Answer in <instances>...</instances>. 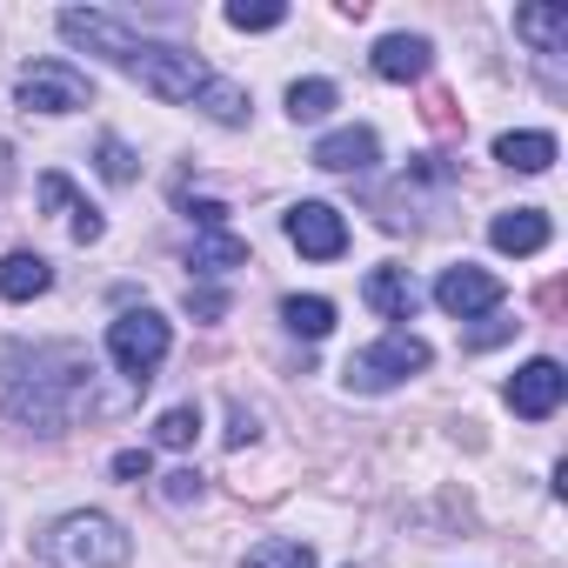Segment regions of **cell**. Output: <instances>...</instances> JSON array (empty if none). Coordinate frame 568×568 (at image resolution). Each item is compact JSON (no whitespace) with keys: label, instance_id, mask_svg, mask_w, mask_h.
<instances>
[{"label":"cell","instance_id":"4316f807","mask_svg":"<svg viewBox=\"0 0 568 568\" xmlns=\"http://www.w3.org/2000/svg\"><path fill=\"white\" fill-rule=\"evenodd\" d=\"M187 308H194V315H201V322H214V315H221V308H227V302H221V295H194V288H187Z\"/></svg>","mask_w":568,"mask_h":568},{"label":"cell","instance_id":"603a6c76","mask_svg":"<svg viewBox=\"0 0 568 568\" xmlns=\"http://www.w3.org/2000/svg\"><path fill=\"white\" fill-rule=\"evenodd\" d=\"M194 435H201V408H168V415L154 422V442H161V448H187Z\"/></svg>","mask_w":568,"mask_h":568},{"label":"cell","instance_id":"2e32d148","mask_svg":"<svg viewBox=\"0 0 568 568\" xmlns=\"http://www.w3.org/2000/svg\"><path fill=\"white\" fill-rule=\"evenodd\" d=\"M48 288H54V267L34 247H14L8 261H0V302H34Z\"/></svg>","mask_w":568,"mask_h":568},{"label":"cell","instance_id":"52a82bcc","mask_svg":"<svg viewBox=\"0 0 568 568\" xmlns=\"http://www.w3.org/2000/svg\"><path fill=\"white\" fill-rule=\"evenodd\" d=\"M501 274H488V267H442V281H435V302H442V315H455V322H475V315H495L501 308Z\"/></svg>","mask_w":568,"mask_h":568},{"label":"cell","instance_id":"484cf974","mask_svg":"<svg viewBox=\"0 0 568 568\" xmlns=\"http://www.w3.org/2000/svg\"><path fill=\"white\" fill-rule=\"evenodd\" d=\"M114 475H121V481H148V475H154V455H148V448H121V455H114Z\"/></svg>","mask_w":568,"mask_h":568},{"label":"cell","instance_id":"5b68a950","mask_svg":"<svg viewBox=\"0 0 568 568\" xmlns=\"http://www.w3.org/2000/svg\"><path fill=\"white\" fill-rule=\"evenodd\" d=\"M168 348H174V328H168V315H154V308H128L121 322H108V362H114L134 388H148V382L161 375Z\"/></svg>","mask_w":568,"mask_h":568},{"label":"cell","instance_id":"7c38bea8","mask_svg":"<svg viewBox=\"0 0 568 568\" xmlns=\"http://www.w3.org/2000/svg\"><path fill=\"white\" fill-rule=\"evenodd\" d=\"M41 201H48V207H54V214L68 221V234H74L81 247L108 234V221H101V207H94V201H88V194H81V187L68 181V174H41Z\"/></svg>","mask_w":568,"mask_h":568},{"label":"cell","instance_id":"277c9868","mask_svg":"<svg viewBox=\"0 0 568 568\" xmlns=\"http://www.w3.org/2000/svg\"><path fill=\"white\" fill-rule=\"evenodd\" d=\"M435 362V348L415 335V328H395V335H382L375 348H362V355H348V368H342V382L355 388V395H388V388H402L408 375H422Z\"/></svg>","mask_w":568,"mask_h":568},{"label":"cell","instance_id":"8fae6325","mask_svg":"<svg viewBox=\"0 0 568 568\" xmlns=\"http://www.w3.org/2000/svg\"><path fill=\"white\" fill-rule=\"evenodd\" d=\"M368 68H375L382 81L408 88V81H422V74L435 68V41H428V34H382L375 54H368Z\"/></svg>","mask_w":568,"mask_h":568},{"label":"cell","instance_id":"ffe728a7","mask_svg":"<svg viewBox=\"0 0 568 568\" xmlns=\"http://www.w3.org/2000/svg\"><path fill=\"white\" fill-rule=\"evenodd\" d=\"M241 568H315V548H308V541H288V535H274V541L247 548Z\"/></svg>","mask_w":568,"mask_h":568},{"label":"cell","instance_id":"d6986e66","mask_svg":"<svg viewBox=\"0 0 568 568\" xmlns=\"http://www.w3.org/2000/svg\"><path fill=\"white\" fill-rule=\"evenodd\" d=\"M281 322H288V335L322 342V335L335 328V302H322V295H288V302H281Z\"/></svg>","mask_w":568,"mask_h":568},{"label":"cell","instance_id":"d4e9b609","mask_svg":"<svg viewBox=\"0 0 568 568\" xmlns=\"http://www.w3.org/2000/svg\"><path fill=\"white\" fill-rule=\"evenodd\" d=\"M161 501H201V475L194 468H174V475H161Z\"/></svg>","mask_w":568,"mask_h":568},{"label":"cell","instance_id":"83f0119b","mask_svg":"<svg viewBox=\"0 0 568 568\" xmlns=\"http://www.w3.org/2000/svg\"><path fill=\"white\" fill-rule=\"evenodd\" d=\"M241 442H254V415L247 408H234V428H227V448H241Z\"/></svg>","mask_w":568,"mask_h":568},{"label":"cell","instance_id":"4fadbf2b","mask_svg":"<svg viewBox=\"0 0 568 568\" xmlns=\"http://www.w3.org/2000/svg\"><path fill=\"white\" fill-rule=\"evenodd\" d=\"M362 302H368L382 322H415V308H422V288L408 281V267H375V274L362 281Z\"/></svg>","mask_w":568,"mask_h":568},{"label":"cell","instance_id":"cb8c5ba5","mask_svg":"<svg viewBox=\"0 0 568 568\" xmlns=\"http://www.w3.org/2000/svg\"><path fill=\"white\" fill-rule=\"evenodd\" d=\"M94 154H101V174H108L114 187H128V181H134V148H128L121 134H101V148H94Z\"/></svg>","mask_w":568,"mask_h":568},{"label":"cell","instance_id":"9c48e42d","mask_svg":"<svg viewBox=\"0 0 568 568\" xmlns=\"http://www.w3.org/2000/svg\"><path fill=\"white\" fill-rule=\"evenodd\" d=\"M561 395H568V375H561V362H548V355L521 362L515 382H508V408H515L521 422H548V415L561 408Z\"/></svg>","mask_w":568,"mask_h":568},{"label":"cell","instance_id":"8992f818","mask_svg":"<svg viewBox=\"0 0 568 568\" xmlns=\"http://www.w3.org/2000/svg\"><path fill=\"white\" fill-rule=\"evenodd\" d=\"M14 101L28 114H81L94 101V88H88V74L74 61H28L14 74Z\"/></svg>","mask_w":568,"mask_h":568},{"label":"cell","instance_id":"44dd1931","mask_svg":"<svg viewBox=\"0 0 568 568\" xmlns=\"http://www.w3.org/2000/svg\"><path fill=\"white\" fill-rule=\"evenodd\" d=\"M281 21H288V8H281V0H254V8H247V0H234V8H227V28H241V34H267V28H281Z\"/></svg>","mask_w":568,"mask_h":568},{"label":"cell","instance_id":"ba28073f","mask_svg":"<svg viewBox=\"0 0 568 568\" xmlns=\"http://www.w3.org/2000/svg\"><path fill=\"white\" fill-rule=\"evenodd\" d=\"M288 241H295L308 261H342V254H348V221H342L328 201H295V207H288Z\"/></svg>","mask_w":568,"mask_h":568},{"label":"cell","instance_id":"7402d4cb","mask_svg":"<svg viewBox=\"0 0 568 568\" xmlns=\"http://www.w3.org/2000/svg\"><path fill=\"white\" fill-rule=\"evenodd\" d=\"M328 108H335V81H295L288 88V114L295 121H322Z\"/></svg>","mask_w":568,"mask_h":568},{"label":"cell","instance_id":"3957f363","mask_svg":"<svg viewBox=\"0 0 568 568\" xmlns=\"http://www.w3.org/2000/svg\"><path fill=\"white\" fill-rule=\"evenodd\" d=\"M128 555H134L128 528L101 508H74V515L41 528V561L48 568H128Z\"/></svg>","mask_w":568,"mask_h":568},{"label":"cell","instance_id":"5bb4252c","mask_svg":"<svg viewBox=\"0 0 568 568\" xmlns=\"http://www.w3.org/2000/svg\"><path fill=\"white\" fill-rule=\"evenodd\" d=\"M515 34L541 54V68H561V54H568V8H515Z\"/></svg>","mask_w":568,"mask_h":568},{"label":"cell","instance_id":"9a60e30c","mask_svg":"<svg viewBox=\"0 0 568 568\" xmlns=\"http://www.w3.org/2000/svg\"><path fill=\"white\" fill-rule=\"evenodd\" d=\"M548 234H555V227H548V214H541V207H508V214H495V221H488V241H495L501 254H541V247H548Z\"/></svg>","mask_w":568,"mask_h":568},{"label":"cell","instance_id":"ac0fdd59","mask_svg":"<svg viewBox=\"0 0 568 568\" xmlns=\"http://www.w3.org/2000/svg\"><path fill=\"white\" fill-rule=\"evenodd\" d=\"M187 261H194V274H227V267H247V241L227 227H201Z\"/></svg>","mask_w":568,"mask_h":568},{"label":"cell","instance_id":"7a4b0ae2","mask_svg":"<svg viewBox=\"0 0 568 568\" xmlns=\"http://www.w3.org/2000/svg\"><path fill=\"white\" fill-rule=\"evenodd\" d=\"M94 408V362L74 342H8L0 348V415L34 428V435H68Z\"/></svg>","mask_w":568,"mask_h":568},{"label":"cell","instance_id":"30bf717a","mask_svg":"<svg viewBox=\"0 0 568 568\" xmlns=\"http://www.w3.org/2000/svg\"><path fill=\"white\" fill-rule=\"evenodd\" d=\"M382 161V134L375 128H335L315 141V168L322 174H375Z\"/></svg>","mask_w":568,"mask_h":568},{"label":"cell","instance_id":"e0dca14e","mask_svg":"<svg viewBox=\"0 0 568 568\" xmlns=\"http://www.w3.org/2000/svg\"><path fill=\"white\" fill-rule=\"evenodd\" d=\"M495 161L515 168V174H541V168H555V134H535V128L495 134Z\"/></svg>","mask_w":568,"mask_h":568},{"label":"cell","instance_id":"6da1fadb","mask_svg":"<svg viewBox=\"0 0 568 568\" xmlns=\"http://www.w3.org/2000/svg\"><path fill=\"white\" fill-rule=\"evenodd\" d=\"M54 28H61V41L101 54L108 68H121L128 81H141V88H148L154 101H168V108H194V114H207V121H221V128H247V114H254V101H247L234 81H221L201 54H187V48H174V41H154V34H134L128 21H114V14H101V8H68Z\"/></svg>","mask_w":568,"mask_h":568}]
</instances>
